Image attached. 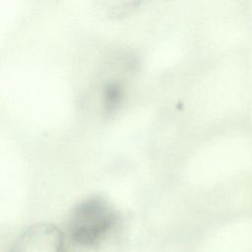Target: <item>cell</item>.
<instances>
[{
    "label": "cell",
    "mask_w": 252,
    "mask_h": 252,
    "mask_svg": "<svg viewBox=\"0 0 252 252\" xmlns=\"http://www.w3.org/2000/svg\"><path fill=\"white\" fill-rule=\"evenodd\" d=\"M118 220V214L108 201L92 197L71 212L68 236L78 242L97 246L115 230Z\"/></svg>",
    "instance_id": "1"
},
{
    "label": "cell",
    "mask_w": 252,
    "mask_h": 252,
    "mask_svg": "<svg viewBox=\"0 0 252 252\" xmlns=\"http://www.w3.org/2000/svg\"><path fill=\"white\" fill-rule=\"evenodd\" d=\"M63 241L58 227L51 223H38L23 232L10 252H59Z\"/></svg>",
    "instance_id": "2"
},
{
    "label": "cell",
    "mask_w": 252,
    "mask_h": 252,
    "mask_svg": "<svg viewBox=\"0 0 252 252\" xmlns=\"http://www.w3.org/2000/svg\"><path fill=\"white\" fill-rule=\"evenodd\" d=\"M143 0H96V8L104 17L118 19L130 15Z\"/></svg>",
    "instance_id": "3"
},
{
    "label": "cell",
    "mask_w": 252,
    "mask_h": 252,
    "mask_svg": "<svg viewBox=\"0 0 252 252\" xmlns=\"http://www.w3.org/2000/svg\"><path fill=\"white\" fill-rule=\"evenodd\" d=\"M96 247L97 246L78 242L68 236L67 239H64L59 252H97Z\"/></svg>",
    "instance_id": "4"
}]
</instances>
